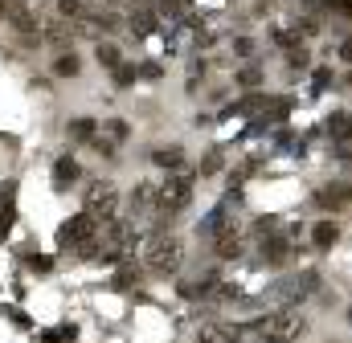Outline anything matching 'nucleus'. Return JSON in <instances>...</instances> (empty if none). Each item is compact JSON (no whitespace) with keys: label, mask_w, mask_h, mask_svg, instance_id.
<instances>
[{"label":"nucleus","mask_w":352,"mask_h":343,"mask_svg":"<svg viewBox=\"0 0 352 343\" xmlns=\"http://www.w3.org/2000/svg\"><path fill=\"white\" fill-rule=\"evenodd\" d=\"M144 265L156 270V274H173L176 265H180V241H176L168 229H156L144 241Z\"/></svg>","instance_id":"1"},{"label":"nucleus","mask_w":352,"mask_h":343,"mask_svg":"<svg viewBox=\"0 0 352 343\" xmlns=\"http://www.w3.org/2000/svg\"><path fill=\"white\" fill-rule=\"evenodd\" d=\"M188 200H192V176H168L156 188V209L160 213H180Z\"/></svg>","instance_id":"2"},{"label":"nucleus","mask_w":352,"mask_h":343,"mask_svg":"<svg viewBox=\"0 0 352 343\" xmlns=\"http://www.w3.org/2000/svg\"><path fill=\"white\" fill-rule=\"evenodd\" d=\"M87 213L98 221V225H102V221H115V213H119V192H115L111 180L90 184L87 188Z\"/></svg>","instance_id":"3"},{"label":"nucleus","mask_w":352,"mask_h":343,"mask_svg":"<svg viewBox=\"0 0 352 343\" xmlns=\"http://www.w3.org/2000/svg\"><path fill=\"white\" fill-rule=\"evenodd\" d=\"M94 233H98V221H94L87 209H82L78 217H70V221L58 229V246H62V250H78V246L94 241Z\"/></svg>","instance_id":"4"},{"label":"nucleus","mask_w":352,"mask_h":343,"mask_svg":"<svg viewBox=\"0 0 352 343\" xmlns=\"http://www.w3.org/2000/svg\"><path fill=\"white\" fill-rule=\"evenodd\" d=\"M303 331H307V319H303V315L283 311V315H274V319L263 327V340L266 343H295Z\"/></svg>","instance_id":"5"},{"label":"nucleus","mask_w":352,"mask_h":343,"mask_svg":"<svg viewBox=\"0 0 352 343\" xmlns=\"http://www.w3.org/2000/svg\"><path fill=\"white\" fill-rule=\"evenodd\" d=\"M131 29H135V37H148V33H156V29H160L152 0H131Z\"/></svg>","instance_id":"6"},{"label":"nucleus","mask_w":352,"mask_h":343,"mask_svg":"<svg viewBox=\"0 0 352 343\" xmlns=\"http://www.w3.org/2000/svg\"><path fill=\"white\" fill-rule=\"evenodd\" d=\"M316 200L324 209H352V184H324L316 192Z\"/></svg>","instance_id":"7"},{"label":"nucleus","mask_w":352,"mask_h":343,"mask_svg":"<svg viewBox=\"0 0 352 343\" xmlns=\"http://www.w3.org/2000/svg\"><path fill=\"white\" fill-rule=\"evenodd\" d=\"M4 21H8V25H12L25 41H37V21H33L29 4H25V8H8V16H4Z\"/></svg>","instance_id":"8"},{"label":"nucleus","mask_w":352,"mask_h":343,"mask_svg":"<svg viewBox=\"0 0 352 343\" xmlns=\"http://www.w3.org/2000/svg\"><path fill=\"white\" fill-rule=\"evenodd\" d=\"M12 221H16V188L8 184V188L0 192V237L12 233Z\"/></svg>","instance_id":"9"},{"label":"nucleus","mask_w":352,"mask_h":343,"mask_svg":"<svg viewBox=\"0 0 352 343\" xmlns=\"http://www.w3.org/2000/svg\"><path fill=\"white\" fill-rule=\"evenodd\" d=\"M197 343H238V327H226V323H209V327H201Z\"/></svg>","instance_id":"10"},{"label":"nucleus","mask_w":352,"mask_h":343,"mask_svg":"<svg viewBox=\"0 0 352 343\" xmlns=\"http://www.w3.org/2000/svg\"><path fill=\"white\" fill-rule=\"evenodd\" d=\"M242 254V237L234 233V225L217 229V257H238Z\"/></svg>","instance_id":"11"},{"label":"nucleus","mask_w":352,"mask_h":343,"mask_svg":"<svg viewBox=\"0 0 352 343\" xmlns=\"http://www.w3.org/2000/svg\"><path fill=\"white\" fill-rule=\"evenodd\" d=\"M74 180H78V160H74V156H62V160L54 164V184H58V188H70Z\"/></svg>","instance_id":"12"},{"label":"nucleus","mask_w":352,"mask_h":343,"mask_svg":"<svg viewBox=\"0 0 352 343\" xmlns=\"http://www.w3.org/2000/svg\"><path fill=\"white\" fill-rule=\"evenodd\" d=\"M94 58H98L102 70H119V66H123V54H119V45H111V41H98Z\"/></svg>","instance_id":"13"},{"label":"nucleus","mask_w":352,"mask_h":343,"mask_svg":"<svg viewBox=\"0 0 352 343\" xmlns=\"http://www.w3.org/2000/svg\"><path fill=\"white\" fill-rule=\"evenodd\" d=\"M311 237H316V250H332V246H336V241H340V229H336V225H332V221H320V225H316V233H311Z\"/></svg>","instance_id":"14"},{"label":"nucleus","mask_w":352,"mask_h":343,"mask_svg":"<svg viewBox=\"0 0 352 343\" xmlns=\"http://www.w3.org/2000/svg\"><path fill=\"white\" fill-rule=\"evenodd\" d=\"M58 12L66 21H87L90 16V0H58Z\"/></svg>","instance_id":"15"},{"label":"nucleus","mask_w":352,"mask_h":343,"mask_svg":"<svg viewBox=\"0 0 352 343\" xmlns=\"http://www.w3.org/2000/svg\"><path fill=\"white\" fill-rule=\"evenodd\" d=\"M152 160H156V164H160V168H180V164H184V152H180V147H156V152H152Z\"/></svg>","instance_id":"16"},{"label":"nucleus","mask_w":352,"mask_h":343,"mask_svg":"<svg viewBox=\"0 0 352 343\" xmlns=\"http://www.w3.org/2000/svg\"><path fill=\"white\" fill-rule=\"evenodd\" d=\"M78 70H82V62H78V54H62V58L54 62V74H58V78H74Z\"/></svg>","instance_id":"17"},{"label":"nucleus","mask_w":352,"mask_h":343,"mask_svg":"<svg viewBox=\"0 0 352 343\" xmlns=\"http://www.w3.org/2000/svg\"><path fill=\"white\" fill-rule=\"evenodd\" d=\"M94 131H98V123H94V119H74V123L66 127V135H70V139H94Z\"/></svg>","instance_id":"18"},{"label":"nucleus","mask_w":352,"mask_h":343,"mask_svg":"<svg viewBox=\"0 0 352 343\" xmlns=\"http://www.w3.org/2000/svg\"><path fill=\"white\" fill-rule=\"evenodd\" d=\"M45 41H54V45H66V41H70V29H66V21H50V25H45Z\"/></svg>","instance_id":"19"},{"label":"nucleus","mask_w":352,"mask_h":343,"mask_svg":"<svg viewBox=\"0 0 352 343\" xmlns=\"http://www.w3.org/2000/svg\"><path fill=\"white\" fill-rule=\"evenodd\" d=\"M263 257L270 261V265H278V261L287 257V241H283V237H274V241H266V246H263Z\"/></svg>","instance_id":"20"},{"label":"nucleus","mask_w":352,"mask_h":343,"mask_svg":"<svg viewBox=\"0 0 352 343\" xmlns=\"http://www.w3.org/2000/svg\"><path fill=\"white\" fill-rule=\"evenodd\" d=\"M111 74H115V86H119V90H127V86L140 78V70H135V66H127V62H123L119 70H111Z\"/></svg>","instance_id":"21"},{"label":"nucleus","mask_w":352,"mask_h":343,"mask_svg":"<svg viewBox=\"0 0 352 343\" xmlns=\"http://www.w3.org/2000/svg\"><path fill=\"white\" fill-rule=\"evenodd\" d=\"M287 66H291V70H307V49H303V45L287 49Z\"/></svg>","instance_id":"22"},{"label":"nucleus","mask_w":352,"mask_h":343,"mask_svg":"<svg viewBox=\"0 0 352 343\" xmlns=\"http://www.w3.org/2000/svg\"><path fill=\"white\" fill-rule=\"evenodd\" d=\"M135 282H140V270H119V274H115V286H119V290H131Z\"/></svg>","instance_id":"23"},{"label":"nucleus","mask_w":352,"mask_h":343,"mask_svg":"<svg viewBox=\"0 0 352 343\" xmlns=\"http://www.w3.org/2000/svg\"><path fill=\"white\" fill-rule=\"evenodd\" d=\"M213 172H221V152H209L201 164V176H213Z\"/></svg>","instance_id":"24"},{"label":"nucleus","mask_w":352,"mask_h":343,"mask_svg":"<svg viewBox=\"0 0 352 343\" xmlns=\"http://www.w3.org/2000/svg\"><path fill=\"white\" fill-rule=\"evenodd\" d=\"M41 340H45V343H58V340H74V327H58V331H45Z\"/></svg>","instance_id":"25"},{"label":"nucleus","mask_w":352,"mask_h":343,"mask_svg":"<svg viewBox=\"0 0 352 343\" xmlns=\"http://www.w3.org/2000/svg\"><path fill=\"white\" fill-rule=\"evenodd\" d=\"M238 82H242V86H258V82H263V74L250 66V70H242V78H238Z\"/></svg>","instance_id":"26"},{"label":"nucleus","mask_w":352,"mask_h":343,"mask_svg":"<svg viewBox=\"0 0 352 343\" xmlns=\"http://www.w3.org/2000/svg\"><path fill=\"white\" fill-rule=\"evenodd\" d=\"M328 82H332V74L328 70H316V86L311 90H328Z\"/></svg>","instance_id":"27"},{"label":"nucleus","mask_w":352,"mask_h":343,"mask_svg":"<svg viewBox=\"0 0 352 343\" xmlns=\"http://www.w3.org/2000/svg\"><path fill=\"white\" fill-rule=\"evenodd\" d=\"M111 135H115V139H123V135H127V123H119V119H115V123H111Z\"/></svg>","instance_id":"28"},{"label":"nucleus","mask_w":352,"mask_h":343,"mask_svg":"<svg viewBox=\"0 0 352 343\" xmlns=\"http://www.w3.org/2000/svg\"><path fill=\"white\" fill-rule=\"evenodd\" d=\"M29 265H33V270H50V257H37V254H33V257H29Z\"/></svg>","instance_id":"29"},{"label":"nucleus","mask_w":352,"mask_h":343,"mask_svg":"<svg viewBox=\"0 0 352 343\" xmlns=\"http://www.w3.org/2000/svg\"><path fill=\"white\" fill-rule=\"evenodd\" d=\"M340 58H344V62H352V37H344V45H340Z\"/></svg>","instance_id":"30"},{"label":"nucleus","mask_w":352,"mask_h":343,"mask_svg":"<svg viewBox=\"0 0 352 343\" xmlns=\"http://www.w3.org/2000/svg\"><path fill=\"white\" fill-rule=\"evenodd\" d=\"M180 4H184V0H164V8H180Z\"/></svg>","instance_id":"31"},{"label":"nucleus","mask_w":352,"mask_h":343,"mask_svg":"<svg viewBox=\"0 0 352 343\" xmlns=\"http://www.w3.org/2000/svg\"><path fill=\"white\" fill-rule=\"evenodd\" d=\"M4 16H8V4H4V0H0V21H4Z\"/></svg>","instance_id":"32"},{"label":"nucleus","mask_w":352,"mask_h":343,"mask_svg":"<svg viewBox=\"0 0 352 343\" xmlns=\"http://www.w3.org/2000/svg\"><path fill=\"white\" fill-rule=\"evenodd\" d=\"M349 323H352V311H349Z\"/></svg>","instance_id":"33"},{"label":"nucleus","mask_w":352,"mask_h":343,"mask_svg":"<svg viewBox=\"0 0 352 343\" xmlns=\"http://www.w3.org/2000/svg\"><path fill=\"white\" fill-rule=\"evenodd\" d=\"M349 86H352V74H349Z\"/></svg>","instance_id":"34"}]
</instances>
